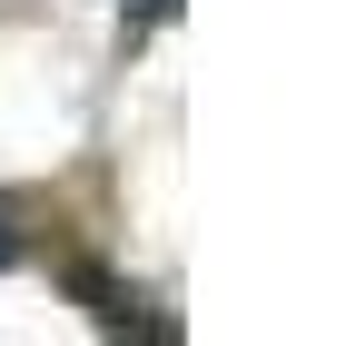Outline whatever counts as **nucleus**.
<instances>
[{
  "label": "nucleus",
  "mask_w": 356,
  "mask_h": 346,
  "mask_svg": "<svg viewBox=\"0 0 356 346\" xmlns=\"http://www.w3.org/2000/svg\"><path fill=\"white\" fill-rule=\"evenodd\" d=\"M139 10H149V20H168V10H178V0H139Z\"/></svg>",
  "instance_id": "nucleus-2"
},
{
  "label": "nucleus",
  "mask_w": 356,
  "mask_h": 346,
  "mask_svg": "<svg viewBox=\"0 0 356 346\" xmlns=\"http://www.w3.org/2000/svg\"><path fill=\"white\" fill-rule=\"evenodd\" d=\"M10 257H20V238H10V228H0V267H10Z\"/></svg>",
  "instance_id": "nucleus-1"
}]
</instances>
